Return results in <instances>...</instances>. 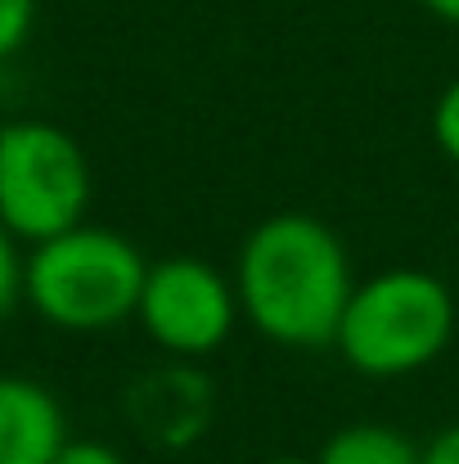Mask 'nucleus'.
Instances as JSON below:
<instances>
[{
    "label": "nucleus",
    "instance_id": "f257e3e1",
    "mask_svg": "<svg viewBox=\"0 0 459 464\" xmlns=\"http://www.w3.org/2000/svg\"><path fill=\"white\" fill-rule=\"evenodd\" d=\"M351 289L356 276L342 239L306 212H275L253 226L234 262L239 311L280 347H329Z\"/></svg>",
    "mask_w": 459,
    "mask_h": 464
},
{
    "label": "nucleus",
    "instance_id": "f03ea898",
    "mask_svg": "<svg viewBox=\"0 0 459 464\" xmlns=\"http://www.w3.org/2000/svg\"><path fill=\"white\" fill-rule=\"evenodd\" d=\"M149 262L109 226H72L32 244L23 257V298L45 324L68 334H104L140 307Z\"/></svg>",
    "mask_w": 459,
    "mask_h": 464
},
{
    "label": "nucleus",
    "instance_id": "7ed1b4c3",
    "mask_svg": "<svg viewBox=\"0 0 459 464\" xmlns=\"http://www.w3.org/2000/svg\"><path fill=\"white\" fill-rule=\"evenodd\" d=\"M455 338L451 289L419 266H392L351 289L333 347L365 379H406L428 370Z\"/></svg>",
    "mask_w": 459,
    "mask_h": 464
},
{
    "label": "nucleus",
    "instance_id": "20e7f679",
    "mask_svg": "<svg viewBox=\"0 0 459 464\" xmlns=\"http://www.w3.org/2000/svg\"><path fill=\"white\" fill-rule=\"evenodd\" d=\"M86 208L91 162L63 127L45 118L0 127V226L18 244H41L81 226Z\"/></svg>",
    "mask_w": 459,
    "mask_h": 464
},
{
    "label": "nucleus",
    "instance_id": "39448f33",
    "mask_svg": "<svg viewBox=\"0 0 459 464\" xmlns=\"http://www.w3.org/2000/svg\"><path fill=\"white\" fill-rule=\"evenodd\" d=\"M136 320L162 352L194 361L230 338L239 320V294L234 280L198 257H162L149 262Z\"/></svg>",
    "mask_w": 459,
    "mask_h": 464
},
{
    "label": "nucleus",
    "instance_id": "423d86ee",
    "mask_svg": "<svg viewBox=\"0 0 459 464\" xmlns=\"http://www.w3.org/2000/svg\"><path fill=\"white\" fill-rule=\"evenodd\" d=\"M68 442L59 397L27 374H0V464H50Z\"/></svg>",
    "mask_w": 459,
    "mask_h": 464
},
{
    "label": "nucleus",
    "instance_id": "0eeeda50",
    "mask_svg": "<svg viewBox=\"0 0 459 464\" xmlns=\"http://www.w3.org/2000/svg\"><path fill=\"white\" fill-rule=\"evenodd\" d=\"M320 464H424V451L387 424H347L338 429L324 447H320Z\"/></svg>",
    "mask_w": 459,
    "mask_h": 464
},
{
    "label": "nucleus",
    "instance_id": "6e6552de",
    "mask_svg": "<svg viewBox=\"0 0 459 464\" xmlns=\"http://www.w3.org/2000/svg\"><path fill=\"white\" fill-rule=\"evenodd\" d=\"M36 27V0H0V63L14 59Z\"/></svg>",
    "mask_w": 459,
    "mask_h": 464
},
{
    "label": "nucleus",
    "instance_id": "1a4fd4ad",
    "mask_svg": "<svg viewBox=\"0 0 459 464\" xmlns=\"http://www.w3.org/2000/svg\"><path fill=\"white\" fill-rule=\"evenodd\" d=\"M433 140L451 162H459V77L433 104Z\"/></svg>",
    "mask_w": 459,
    "mask_h": 464
},
{
    "label": "nucleus",
    "instance_id": "9d476101",
    "mask_svg": "<svg viewBox=\"0 0 459 464\" xmlns=\"http://www.w3.org/2000/svg\"><path fill=\"white\" fill-rule=\"evenodd\" d=\"M23 298V253H18V239L0 226V320L18 307Z\"/></svg>",
    "mask_w": 459,
    "mask_h": 464
},
{
    "label": "nucleus",
    "instance_id": "9b49d317",
    "mask_svg": "<svg viewBox=\"0 0 459 464\" xmlns=\"http://www.w3.org/2000/svg\"><path fill=\"white\" fill-rule=\"evenodd\" d=\"M50 464H127V456L109 442H95V438H68Z\"/></svg>",
    "mask_w": 459,
    "mask_h": 464
},
{
    "label": "nucleus",
    "instance_id": "f8f14e48",
    "mask_svg": "<svg viewBox=\"0 0 459 464\" xmlns=\"http://www.w3.org/2000/svg\"><path fill=\"white\" fill-rule=\"evenodd\" d=\"M424 464H459V420L446 424V429L424 447Z\"/></svg>",
    "mask_w": 459,
    "mask_h": 464
},
{
    "label": "nucleus",
    "instance_id": "ddd939ff",
    "mask_svg": "<svg viewBox=\"0 0 459 464\" xmlns=\"http://www.w3.org/2000/svg\"><path fill=\"white\" fill-rule=\"evenodd\" d=\"M433 18H442V23H451V27H459V0H419Z\"/></svg>",
    "mask_w": 459,
    "mask_h": 464
},
{
    "label": "nucleus",
    "instance_id": "4468645a",
    "mask_svg": "<svg viewBox=\"0 0 459 464\" xmlns=\"http://www.w3.org/2000/svg\"><path fill=\"white\" fill-rule=\"evenodd\" d=\"M271 464H320V460H306V456H275Z\"/></svg>",
    "mask_w": 459,
    "mask_h": 464
}]
</instances>
